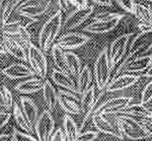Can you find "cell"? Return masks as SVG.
Segmentation results:
<instances>
[{"mask_svg":"<svg viewBox=\"0 0 152 141\" xmlns=\"http://www.w3.org/2000/svg\"><path fill=\"white\" fill-rule=\"evenodd\" d=\"M0 73H1V69H0Z\"/></svg>","mask_w":152,"mask_h":141,"instance_id":"51","label":"cell"},{"mask_svg":"<svg viewBox=\"0 0 152 141\" xmlns=\"http://www.w3.org/2000/svg\"><path fill=\"white\" fill-rule=\"evenodd\" d=\"M36 22H38V20L30 19V18H26V17H21V19L8 21L7 23H5L2 26V28L0 30L2 31L3 35L6 36H10V37L20 36L24 31L27 30L32 25H34Z\"/></svg>","mask_w":152,"mask_h":141,"instance_id":"15","label":"cell"},{"mask_svg":"<svg viewBox=\"0 0 152 141\" xmlns=\"http://www.w3.org/2000/svg\"><path fill=\"white\" fill-rule=\"evenodd\" d=\"M121 20H93L92 22L88 24L83 28V31L89 34H106L111 31H113L118 24H120Z\"/></svg>","mask_w":152,"mask_h":141,"instance_id":"19","label":"cell"},{"mask_svg":"<svg viewBox=\"0 0 152 141\" xmlns=\"http://www.w3.org/2000/svg\"><path fill=\"white\" fill-rule=\"evenodd\" d=\"M58 105L60 106L66 115H81L80 99L77 94L72 93L70 91L59 90L58 91Z\"/></svg>","mask_w":152,"mask_h":141,"instance_id":"13","label":"cell"},{"mask_svg":"<svg viewBox=\"0 0 152 141\" xmlns=\"http://www.w3.org/2000/svg\"><path fill=\"white\" fill-rule=\"evenodd\" d=\"M94 12V6L89 5L86 8L78 9L74 8L67 14V16L62 23V30L64 31H71L79 26H81L85 21L90 18L91 15Z\"/></svg>","mask_w":152,"mask_h":141,"instance_id":"11","label":"cell"},{"mask_svg":"<svg viewBox=\"0 0 152 141\" xmlns=\"http://www.w3.org/2000/svg\"><path fill=\"white\" fill-rule=\"evenodd\" d=\"M152 64V53L144 56H134L123 70V73L135 74V73H144Z\"/></svg>","mask_w":152,"mask_h":141,"instance_id":"16","label":"cell"},{"mask_svg":"<svg viewBox=\"0 0 152 141\" xmlns=\"http://www.w3.org/2000/svg\"><path fill=\"white\" fill-rule=\"evenodd\" d=\"M53 0H24L18 6L17 13L21 17L38 20L48 9Z\"/></svg>","mask_w":152,"mask_h":141,"instance_id":"5","label":"cell"},{"mask_svg":"<svg viewBox=\"0 0 152 141\" xmlns=\"http://www.w3.org/2000/svg\"><path fill=\"white\" fill-rule=\"evenodd\" d=\"M118 5L129 14L134 13V8L136 5L135 0H115Z\"/></svg>","mask_w":152,"mask_h":141,"instance_id":"36","label":"cell"},{"mask_svg":"<svg viewBox=\"0 0 152 141\" xmlns=\"http://www.w3.org/2000/svg\"><path fill=\"white\" fill-rule=\"evenodd\" d=\"M66 56V64H67L68 73L72 77H76L79 75L81 69H82V63L81 59L76 53L72 51H65Z\"/></svg>","mask_w":152,"mask_h":141,"instance_id":"31","label":"cell"},{"mask_svg":"<svg viewBox=\"0 0 152 141\" xmlns=\"http://www.w3.org/2000/svg\"><path fill=\"white\" fill-rule=\"evenodd\" d=\"M44 80L39 77H31L15 85V90L23 95L34 94L42 90Z\"/></svg>","mask_w":152,"mask_h":141,"instance_id":"21","label":"cell"},{"mask_svg":"<svg viewBox=\"0 0 152 141\" xmlns=\"http://www.w3.org/2000/svg\"><path fill=\"white\" fill-rule=\"evenodd\" d=\"M148 6V8L150 9V12H151V14H152V4H149V5H147Z\"/></svg>","mask_w":152,"mask_h":141,"instance_id":"48","label":"cell"},{"mask_svg":"<svg viewBox=\"0 0 152 141\" xmlns=\"http://www.w3.org/2000/svg\"><path fill=\"white\" fill-rule=\"evenodd\" d=\"M0 54H6L5 48H4V47H3L2 42H0Z\"/></svg>","mask_w":152,"mask_h":141,"instance_id":"47","label":"cell"},{"mask_svg":"<svg viewBox=\"0 0 152 141\" xmlns=\"http://www.w3.org/2000/svg\"><path fill=\"white\" fill-rule=\"evenodd\" d=\"M133 34H124L118 37L115 41L112 42L109 47V57L113 67V70L129 53V48L130 45V41L133 38Z\"/></svg>","mask_w":152,"mask_h":141,"instance_id":"7","label":"cell"},{"mask_svg":"<svg viewBox=\"0 0 152 141\" xmlns=\"http://www.w3.org/2000/svg\"><path fill=\"white\" fill-rule=\"evenodd\" d=\"M140 77L141 76L136 74H127V73L121 74L110 81V83L108 84L107 88H106V92L107 93H114V92L126 90V89L137 83Z\"/></svg>","mask_w":152,"mask_h":141,"instance_id":"14","label":"cell"},{"mask_svg":"<svg viewBox=\"0 0 152 141\" xmlns=\"http://www.w3.org/2000/svg\"><path fill=\"white\" fill-rule=\"evenodd\" d=\"M23 1H24V0H17V2H18V4H19V5H20Z\"/></svg>","mask_w":152,"mask_h":141,"instance_id":"49","label":"cell"},{"mask_svg":"<svg viewBox=\"0 0 152 141\" xmlns=\"http://www.w3.org/2000/svg\"><path fill=\"white\" fill-rule=\"evenodd\" d=\"M1 73L9 79H28L34 77V71L23 63H13L1 70Z\"/></svg>","mask_w":152,"mask_h":141,"instance_id":"17","label":"cell"},{"mask_svg":"<svg viewBox=\"0 0 152 141\" xmlns=\"http://www.w3.org/2000/svg\"><path fill=\"white\" fill-rule=\"evenodd\" d=\"M152 48V28L141 31L134 36L129 45V53L135 56H144Z\"/></svg>","mask_w":152,"mask_h":141,"instance_id":"9","label":"cell"},{"mask_svg":"<svg viewBox=\"0 0 152 141\" xmlns=\"http://www.w3.org/2000/svg\"><path fill=\"white\" fill-rule=\"evenodd\" d=\"M90 37L82 33L68 32L57 39L56 44L65 51H71L83 47L90 41Z\"/></svg>","mask_w":152,"mask_h":141,"instance_id":"12","label":"cell"},{"mask_svg":"<svg viewBox=\"0 0 152 141\" xmlns=\"http://www.w3.org/2000/svg\"><path fill=\"white\" fill-rule=\"evenodd\" d=\"M13 116L17 125L20 127L21 130L29 134L34 133L35 131L34 125L27 118L26 115L24 113V112L22 111V109H21V107L18 103H15L13 105Z\"/></svg>","mask_w":152,"mask_h":141,"instance_id":"26","label":"cell"},{"mask_svg":"<svg viewBox=\"0 0 152 141\" xmlns=\"http://www.w3.org/2000/svg\"><path fill=\"white\" fill-rule=\"evenodd\" d=\"M0 141H13V138H12V134L1 133V134H0Z\"/></svg>","mask_w":152,"mask_h":141,"instance_id":"45","label":"cell"},{"mask_svg":"<svg viewBox=\"0 0 152 141\" xmlns=\"http://www.w3.org/2000/svg\"><path fill=\"white\" fill-rule=\"evenodd\" d=\"M54 128L56 122L51 113L48 110L42 111L34 125L37 139L39 141H50L54 132Z\"/></svg>","mask_w":152,"mask_h":141,"instance_id":"8","label":"cell"},{"mask_svg":"<svg viewBox=\"0 0 152 141\" xmlns=\"http://www.w3.org/2000/svg\"><path fill=\"white\" fill-rule=\"evenodd\" d=\"M93 74L91 71L90 67L85 65L82 67L80 73L77 76V81H76V89H77V94L82 95L85 91H87L92 84Z\"/></svg>","mask_w":152,"mask_h":141,"instance_id":"27","label":"cell"},{"mask_svg":"<svg viewBox=\"0 0 152 141\" xmlns=\"http://www.w3.org/2000/svg\"><path fill=\"white\" fill-rule=\"evenodd\" d=\"M11 134L13 141H39L37 137H34V135H32V134L24 132L21 129H18L17 127L13 128Z\"/></svg>","mask_w":152,"mask_h":141,"instance_id":"33","label":"cell"},{"mask_svg":"<svg viewBox=\"0 0 152 141\" xmlns=\"http://www.w3.org/2000/svg\"><path fill=\"white\" fill-rule=\"evenodd\" d=\"M63 16L59 10L53 14L42 26L39 34V45L44 51H48L58 39L60 31L62 30Z\"/></svg>","mask_w":152,"mask_h":141,"instance_id":"1","label":"cell"},{"mask_svg":"<svg viewBox=\"0 0 152 141\" xmlns=\"http://www.w3.org/2000/svg\"><path fill=\"white\" fill-rule=\"evenodd\" d=\"M120 115L135 116L139 118H152V110L141 103L129 104L126 109L121 112Z\"/></svg>","mask_w":152,"mask_h":141,"instance_id":"25","label":"cell"},{"mask_svg":"<svg viewBox=\"0 0 152 141\" xmlns=\"http://www.w3.org/2000/svg\"><path fill=\"white\" fill-rule=\"evenodd\" d=\"M145 1H147V2H150V4H152V0H145Z\"/></svg>","mask_w":152,"mask_h":141,"instance_id":"50","label":"cell"},{"mask_svg":"<svg viewBox=\"0 0 152 141\" xmlns=\"http://www.w3.org/2000/svg\"><path fill=\"white\" fill-rule=\"evenodd\" d=\"M92 1L100 6H105V7H111L113 5L112 0H92Z\"/></svg>","mask_w":152,"mask_h":141,"instance_id":"44","label":"cell"},{"mask_svg":"<svg viewBox=\"0 0 152 141\" xmlns=\"http://www.w3.org/2000/svg\"><path fill=\"white\" fill-rule=\"evenodd\" d=\"M133 15L138 21V28L141 31L152 28V14L147 5L136 3Z\"/></svg>","mask_w":152,"mask_h":141,"instance_id":"23","label":"cell"},{"mask_svg":"<svg viewBox=\"0 0 152 141\" xmlns=\"http://www.w3.org/2000/svg\"><path fill=\"white\" fill-rule=\"evenodd\" d=\"M92 122L98 132H102L108 135H111L115 138L123 140L124 137L115 121V118L112 119L108 115H95L92 116Z\"/></svg>","mask_w":152,"mask_h":141,"instance_id":"10","label":"cell"},{"mask_svg":"<svg viewBox=\"0 0 152 141\" xmlns=\"http://www.w3.org/2000/svg\"><path fill=\"white\" fill-rule=\"evenodd\" d=\"M20 37H21V39H22L24 42V45H26L27 47L32 44L31 42V34H30L27 30L24 31V32L20 35Z\"/></svg>","mask_w":152,"mask_h":141,"instance_id":"43","label":"cell"},{"mask_svg":"<svg viewBox=\"0 0 152 141\" xmlns=\"http://www.w3.org/2000/svg\"><path fill=\"white\" fill-rule=\"evenodd\" d=\"M51 79L54 82V84L61 87L63 90L70 91L72 93L77 94L76 83L69 73L58 69H53L51 72Z\"/></svg>","mask_w":152,"mask_h":141,"instance_id":"20","label":"cell"},{"mask_svg":"<svg viewBox=\"0 0 152 141\" xmlns=\"http://www.w3.org/2000/svg\"><path fill=\"white\" fill-rule=\"evenodd\" d=\"M50 50H51V57H53V63L56 66V68L58 70H61V71L68 73L67 64H66L65 50H63L57 44H54L51 47Z\"/></svg>","mask_w":152,"mask_h":141,"instance_id":"30","label":"cell"},{"mask_svg":"<svg viewBox=\"0 0 152 141\" xmlns=\"http://www.w3.org/2000/svg\"><path fill=\"white\" fill-rule=\"evenodd\" d=\"M50 141H66L65 135H64V133H63V130L61 128H57L56 130H54V132Z\"/></svg>","mask_w":152,"mask_h":141,"instance_id":"40","label":"cell"},{"mask_svg":"<svg viewBox=\"0 0 152 141\" xmlns=\"http://www.w3.org/2000/svg\"><path fill=\"white\" fill-rule=\"evenodd\" d=\"M143 77H146V78H151L152 79V64L151 66L148 68L146 71L143 73Z\"/></svg>","mask_w":152,"mask_h":141,"instance_id":"46","label":"cell"},{"mask_svg":"<svg viewBox=\"0 0 152 141\" xmlns=\"http://www.w3.org/2000/svg\"><path fill=\"white\" fill-rule=\"evenodd\" d=\"M42 92L48 111L53 113L58 105V92L56 90L54 86L48 80H45L44 82V87H42Z\"/></svg>","mask_w":152,"mask_h":141,"instance_id":"22","label":"cell"},{"mask_svg":"<svg viewBox=\"0 0 152 141\" xmlns=\"http://www.w3.org/2000/svg\"><path fill=\"white\" fill-rule=\"evenodd\" d=\"M124 17L123 13H117V12H99L94 16L93 20H121Z\"/></svg>","mask_w":152,"mask_h":141,"instance_id":"34","label":"cell"},{"mask_svg":"<svg viewBox=\"0 0 152 141\" xmlns=\"http://www.w3.org/2000/svg\"><path fill=\"white\" fill-rule=\"evenodd\" d=\"M2 45L5 48L6 53L10 54V56L21 61H28V57H27V53L25 48L13 37L3 35Z\"/></svg>","mask_w":152,"mask_h":141,"instance_id":"18","label":"cell"},{"mask_svg":"<svg viewBox=\"0 0 152 141\" xmlns=\"http://www.w3.org/2000/svg\"><path fill=\"white\" fill-rule=\"evenodd\" d=\"M140 101L143 105H147V104L152 102V79L145 85V87L142 90Z\"/></svg>","mask_w":152,"mask_h":141,"instance_id":"35","label":"cell"},{"mask_svg":"<svg viewBox=\"0 0 152 141\" xmlns=\"http://www.w3.org/2000/svg\"><path fill=\"white\" fill-rule=\"evenodd\" d=\"M20 107L22 109V111L26 115L27 118L29 119L30 122L35 125L36 121L39 118V109L38 106L36 105V103L33 101L31 98L27 96H21L20 97Z\"/></svg>","mask_w":152,"mask_h":141,"instance_id":"24","label":"cell"},{"mask_svg":"<svg viewBox=\"0 0 152 141\" xmlns=\"http://www.w3.org/2000/svg\"><path fill=\"white\" fill-rule=\"evenodd\" d=\"M17 0H0V29L10 19L11 15L17 10Z\"/></svg>","mask_w":152,"mask_h":141,"instance_id":"29","label":"cell"},{"mask_svg":"<svg viewBox=\"0 0 152 141\" xmlns=\"http://www.w3.org/2000/svg\"><path fill=\"white\" fill-rule=\"evenodd\" d=\"M104 94L101 96L98 103H97V105L94 108L92 112L93 115H115V113L120 115L121 112L126 109L132 101V98L126 97V96L115 97V98H111V99L102 101V98L104 97Z\"/></svg>","mask_w":152,"mask_h":141,"instance_id":"3","label":"cell"},{"mask_svg":"<svg viewBox=\"0 0 152 141\" xmlns=\"http://www.w3.org/2000/svg\"><path fill=\"white\" fill-rule=\"evenodd\" d=\"M62 130L65 135L66 141H76L79 133H80V130H79V126L71 115H64L62 121Z\"/></svg>","mask_w":152,"mask_h":141,"instance_id":"28","label":"cell"},{"mask_svg":"<svg viewBox=\"0 0 152 141\" xmlns=\"http://www.w3.org/2000/svg\"><path fill=\"white\" fill-rule=\"evenodd\" d=\"M27 57L35 75L44 80L48 75V60L44 51L37 45L31 44L27 47Z\"/></svg>","mask_w":152,"mask_h":141,"instance_id":"6","label":"cell"},{"mask_svg":"<svg viewBox=\"0 0 152 141\" xmlns=\"http://www.w3.org/2000/svg\"><path fill=\"white\" fill-rule=\"evenodd\" d=\"M0 107L6 110L13 108V96L6 86H0Z\"/></svg>","mask_w":152,"mask_h":141,"instance_id":"32","label":"cell"},{"mask_svg":"<svg viewBox=\"0 0 152 141\" xmlns=\"http://www.w3.org/2000/svg\"><path fill=\"white\" fill-rule=\"evenodd\" d=\"M56 5L58 6L59 11L61 12L62 14L69 13L71 4L69 3L68 0H56Z\"/></svg>","mask_w":152,"mask_h":141,"instance_id":"39","label":"cell"},{"mask_svg":"<svg viewBox=\"0 0 152 141\" xmlns=\"http://www.w3.org/2000/svg\"><path fill=\"white\" fill-rule=\"evenodd\" d=\"M138 121L145 133L149 137H152V118H140Z\"/></svg>","mask_w":152,"mask_h":141,"instance_id":"38","label":"cell"},{"mask_svg":"<svg viewBox=\"0 0 152 141\" xmlns=\"http://www.w3.org/2000/svg\"><path fill=\"white\" fill-rule=\"evenodd\" d=\"M94 78L96 88L98 91H104L113 78V67H112L109 48L106 47L101 50L94 64Z\"/></svg>","mask_w":152,"mask_h":141,"instance_id":"2","label":"cell"},{"mask_svg":"<svg viewBox=\"0 0 152 141\" xmlns=\"http://www.w3.org/2000/svg\"><path fill=\"white\" fill-rule=\"evenodd\" d=\"M68 1L71 4V6H73L74 8H78V9H83V8H86L87 6H89L88 0H68Z\"/></svg>","mask_w":152,"mask_h":141,"instance_id":"42","label":"cell"},{"mask_svg":"<svg viewBox=\"0 0 152 141\" xmlns=\"http://www.w3.org/2000/svg\"><path fill=\"white\" fill-rule=\"evenodd\" d=\"M99 136V132L95 130H87L80 132L76 141H95Z\"/></svg>","mask_w":152,"mask_h":141,"instance_id":"37","label":"cell"},{"mask_svg":"<svg viewBox=\"0 0 152 141\" xmlns=\"http://www.w3.org/2000/svg\"><path fill=\"white\" fill-rule=\"evenodd\" d=\"M115 121L120 127L124 137L130 140H142L149 138L143 128L134 118L126 115H118Z\"/></svg>","mask_w":152,"mask_h":141,"instance_id":"4","label":"cell"},{"mask_svg":"<svg viewBox=\"0 0 152 141\" xmlns=\"http://www.w3.org/2000/svg\"><path fill=\"white\" fill-rule=\"evenodd\" d=\"M11 113L8 112H0V129H2L10 121Z\"/></svg>","mask_w":152,"mask_h":141,"instance_id":"41","label":"cell"}]
</instances>
